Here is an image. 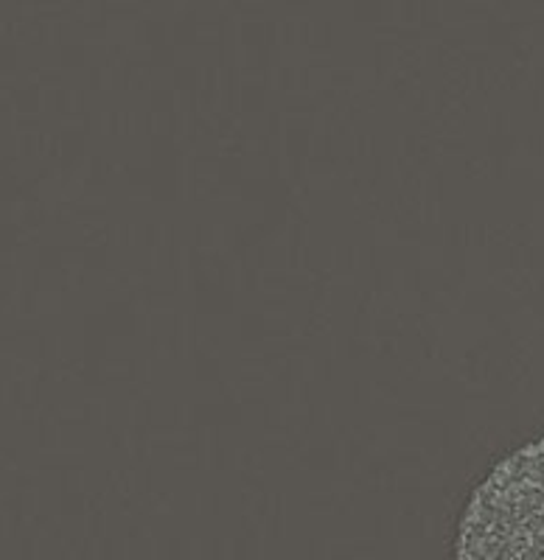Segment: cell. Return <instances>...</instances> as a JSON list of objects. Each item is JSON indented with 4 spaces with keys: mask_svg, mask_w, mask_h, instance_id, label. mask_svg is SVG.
I'll list each match as a JSON object with an SVG mask.
<instances>
[{
    "mask_svg": "<svg viewBox=\"0 0 544 560\" xmlns=\"http://www.w3.org/2000/svg\"><path fill=\"white\" fill-rule=\"evenodd\" d=\"M452 560H544V434L508 452L474 485Z\"/></svg>",
    "mask_w": 544,
    "mask_h": 560,
    "instance_id": "obj_1",
    "label": "cell"
}]
</instances>
